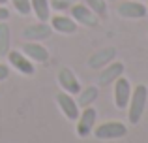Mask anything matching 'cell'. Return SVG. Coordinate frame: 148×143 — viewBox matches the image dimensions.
Here are the masks:
<instances>
[{
  "label": "cell",
  "mask_w": 148,
  "mask_h": 143,
  "mask_svg": "<svg viewBox=\"0 0 148 143\" xmlns=\"http://www.w3.org/2000/svg\"><path fill=\"white\" fill-rule=\"evenodd\" d=\"M116 13L124 19H133L135 21V19L146 17L148 8L143 2H139V0H124V2H120L116 6Z\"/></svg>",
  "instance_id": "7"
},
{
  "label": "cell",
  "mask_w": 148,
  "mask_h": 143,
  "mask_svg": "<svg viewBox=\"0 0 148 143\" xmlns=\"http://www.w3.org/2000/svg\"><path fill=\"white\" fill-rule=\"evenodd\" d=\"M8 4V0H0V6H6Z\"/></svg>",
  "instance_id": "23"
},
{
  "label": "cell",
  "mask_w": 148,
  "mask_h": 143,
  "mask_svg": "<svg viewBox=\"0 0 148 143\" xmlns=\"http://www.w3.org/2000/svg\"><path fill=\"white\" fill-rule=\"evenodd\" d=\"M23 40L25 41H43V40H49L53 36V28H51L49 23H34V25H28L23 28L21 32Z\"/></svg>",
  "instance_id": "8"
},
{
  "label": "cell",
  "mask_w": 148,
  "mask_h": 143,
  "mask_svg": "<svg viewBox=\"0 0 148 143\" xmlns=\"http://www.w3.org/2000/svg\"><path fill=\"white\" fill-rule=\"evenodd\" d=\"M98 17H105L107 15V2L105 0H83Z\"/></svg>",
  "instance_id": "18"
},
{
  "label": "cell",
  "mask_w": 148,
  "mask_h": 143,
  "mask_svg": "<svg viewBox=\"0 0 148 143\" xmlns=\"http://www.w3.org/2000/svg\"><path fill=\"white\" fill-rule=\"evenodd\" d=\"M139 2H148V0H139Z\"/></svg>",
  "instance_id": "24"
},
{
  "label": "cell",
  "mask_w": 148,
  "mask_h": 143,
  "mask_svg": "<svg viewBox=\"0 0 148 143\" xmlns=\"http://www.w3.org/2000/svg\"><path fill=\"white\" fill-rule=\"evenodd\" d=\"M112 85H114V106L118 107V109H126L127 102H130V96H131L130 79L124 77V75H120Z\"/></svg>",
  "instance_id": "10"
},
{
  "label": "cell",
  "mask_w": 148,
  "mask_h": 143,
  "mask_svg": "<svg viewBox=\"0 0 148 143\" xmlns=\"http://www.w3.org/2000/svg\"><path fill=\"white\" fill-rule=\"evenodd\" d=\"M146 104H148V87L143 83L135 85L131 88V96H130V102H127V121L130 124H139L146 111Z\"/></svg>",
  "instance_id": "1"
},
{
  "label": "cell",
  "mask_w": 148,
  "mask_h": 143,
  "mask_svg": "<svg viewBox=\"0 0 148 143\" xmlns=\"http://www.w3.org/2000/svg\"><path fill=\"white\" fill-rule=\"evenodd\" d=\"M96 121H98V111L94 109L92 106L88 107H83L79 113V117H77V136L79 137H88L92 136V132H94V126H96Z\"/></svg>",
  "instance_id": "4"
},
{
  "label": "cell",
  "mask_w": 148,
  "mask_h": 143,
  "mask_svg": "<svg viewBox=\"0 0 148 143\" xmlns=\"http://www.w3.org/2000/svg\"><path fill=\"white\" fill-rule=\"evenodd\" d=\"M69 13H71V19L81 26H86V28H94L98 26L99 17L86 6L84 2H77L69 8Z\"/></svg>",
  "instance_id": "3"
},
{
  "label": "cell",
  "mask_w": 148,
  "mask_h": 143,
  "mask_svg": "<svg viewBox=\"0 0 148 143\" xmlns=\"http://www.w3.org/2000/svg\"><path fill=\"white\" fill-rule=\"evenodd\" d=\"M6 59H8V64H10V66H13V70H17L19 73H23V75H32V73L36 72L34 62L23 51L10 49V51H8V55H6Z\"/></svg>",
  "instance_id": "6"
},
{
  "label": "cell",
  "mask_w": 148,
  "mask_h": 143,
  "mask_svg": "<svg viewBox=\"0 0 148 143\" xmlns=\"http://www.w3.org/2000/svg\"><path fill=\"white\" fill-rule=\"evenodd\" d=\"M49 21H51V28H53V32L64 34V36L75 34L77 32V26H79L71 17H68V15H58L56 13L54 17H51Z\"/></svg>",
  "instance_id": "14"
},
{
  "label": "cell",
  "mask_w": 148,
  "mask_h": 143,
  "mask_svg": "<svg viewBox=\"0 0 148 143\" xmlns=\"http://www.w3.org/2000/svg\"><path fill=\"white\" fill-rule=\"evenodd\" d=\"M111 2H116V0H111Z\"/></svg>",
  "instance_id": "25"
},
{
  "label": "cell",
  "mask_w": 148,
  "mask_h": 143,
  "mask_svg": "<svg viewBox=\"0 0 148 143\" xmlns=\"http://www.w3.org/2000/svg\"><path fill=\"white\" fill-rule=\"evenodd\" d=\"M114 59H116V49L114 47H101V49L94 51L90 57H88L86 64H88V68H92V70H101L103 66H107V64L112 62Z\"/></svg>",
  "instance_id": "11"
},
{
  "label": "cell",
  "mask_w": 148,
  "mask_h": 143,
  "mask_svg": "<svg viewBox=\"0 0 148 143\" xmlns=\"http://www.w3.org/2000/svg\"><path fill=\"white\" fill-rule=\"evenodd\" d=\"M10 19V10L6 6H0V23L2 21H8Z\"/></svg>",
  "instance_id": "22"
},
{
  "label": "cell",
  "mask_w": 148,
  "mask_h": 143,
  "mask_svg": "<svg viewBox=\"0 0 148 143\" xmlns=\"http://www.w3.org/2000/svg\"><path fill=\"white\" fill-rule=\"evenodd\" d=\"M21 51L32 62H47L49 60V49L45 45H41V41H25Z\"/></svg>",
  "instance_id": "13"
},
{
  "label": "cell",
  "mask_w": 148,
  "mask_h": 143,
  "mask_svg": "<svg viewBox=\"0 0 148 143\" xmlns=\"http://www.w3.org/2000/svg\"><path fill=\"white\" fill-rule=\"evenodd\" d=\"M98 96H99V88L94 87V85H88L86 88H81L75 100H77V104H79V107L83 109V107L92 106V104L98 100Z\"/></svg>",
  "instance_id": "15"
},
{
  "label": "cell",
  "mask_w": 148,
  "mask_h": 143,
  "mask_svg": "<svg viewBox=\"0 0 148 143\" xmlns=\"http://www.w3.org/2000/svg\"><path fill=\"white\" fill-rule=\"evenodd\" d=\"M11 49V28L6 21L0 23V57H6Z\"/></svg>",
  "instance_id": "17"
},
{
  "label": "cell",
  "mask_w": 148,
  "mask_h": 143,
  "mask_svg": "<svg viewBox=\"0 0 148 143\" xmlns=\"http://www.w3.org/2000/svg\"><path fill=\"white\" fill-rule=\"evenodd\" d=\"M58 85L62 87V90L68 92V94H73L77 96L81 90V83L79 79H77V75L73 73V70H69V68H60V72H58Z\"/></svg>",
  "instance_id": "12"
},
{
  "label": "cell",
  "mask_w": 148,
  "mask_h": 143,
  "mask_svg": "<svg viewBox=\"0 0 148 143\" xmlns=\"http://www.w3.org/2000/svg\"><path fill=\"white\" fill-rule=\"evenodd\" d=\"M94 137L99 141H111V140H120L127 136V126L120 121H107L101 124L94 126Z\"/></svg>",
  "instance_id": "2"
},
{
  "label": "cell",
  "mask_w": 148,
  "mask_h": 143,
  "mask_svg": "<svg viewBox=\"0 0 148 143\" xmlns=\"http://www.w3.org/2000/svg\"><path fill=\"white\" fill-rule=\"evenodd\" d=\"M54 100H56L58 109L62 111V115H64L68 121H77V117H79V113H81V107H79V104H77L75 96L62 90L54 96Z\"/></svg>",
  "instance_id": "5"
},
{
  "label": "cell",
  "mask_w": 148,
  "mask_h": 143,
  "mask_svg": "<svg viewBox=\"0 0 148 143\" xmlns=\"http://www.w3.org/2000/svg\"><path fill=\"white\" fill-rule=\"evenodd\" d=\"M11 4H13L15 11L21 15H28L32 13V6H30V0H10Z\"/></svg>",
  "instance_id": "20"
},
{
  "label": "cell",
  "mask_w": 148,
  "mask_h": 143,
  "mask_svg": "<svg viewBox=\"0 0 148 143\" xmlns=\"http://www.w3.org/2000/svg\"><path fill=\"white\" fill-rule=\"evenodd\" d=\"M124 72H126V64L122 62V60H112V62H109L107 66H103L99 70V75H98V81L101 87H107V85H112L116 79H118L120 75H124Z\"/></svg>",
  "instance_id": "9"
},
{
  "label": "cell",
  "mask_w": 148,
  "mask_h": 143,
  "mask_svg": "<svg viewBox=\"0 0 148 143\" xmlns=\"http://www.w3.org/2000/svg\"><path fill=\"white\" fill-rule=\"evenodd\" d=\"M10 77V64H2L0 62V83L6 81Z\"/></svg>",
  "instance_id": "21"
},
{
  "label": "cell",
  "mask_w": 148,
  "mask_h": 143,
  "mask_svg": "<svg viewBox=\"0 0 148 143\" xmlns=\"http://www.w3.org/2000/svg\"><path fill=\"white\" fill-rule=\"evenodd\" d=\"M77 2H81V0H49L51 8L56 10V11H68L69 8H71L73 4H77Z\"/></svg>",
  "instance_id": "19"
},
{
  "label": "cell",
  "mask_w": 148,
  "mask_h": 143,
  "mask_svg": "<svg viewBox=\"0 0 148 143\" xmlns=\"http://www.w3.org/2000/svg\"><path fill=\"white\" fill-rule=\"evenodd\" d=\"M30 6H32V13L36 15L38 21L47 23L51 19V4H49V0H30Z\"/></svg>",
  "instance_id": "16"
}]
</instances>
